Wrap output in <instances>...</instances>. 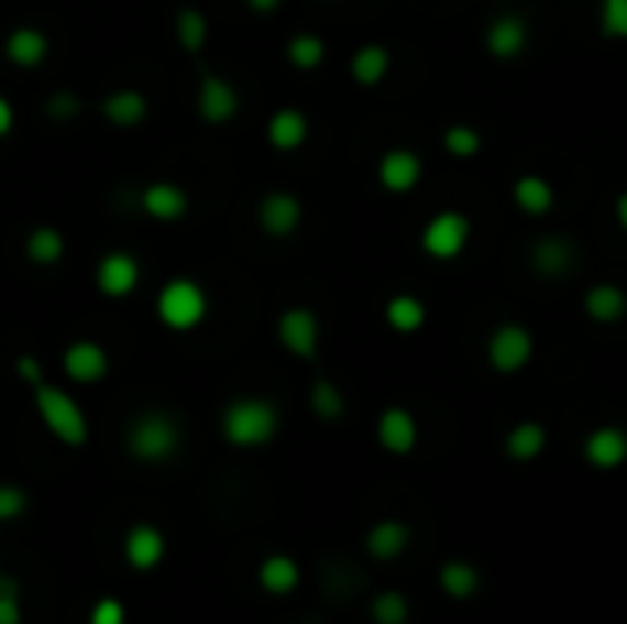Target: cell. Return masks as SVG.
I'll return each instance as SVG.
<instances>
[{"label": "cell", "instance_id": "6da1fadb", "mask_svg": "<svg viewBox=\"0 0 627 624\" xmlns=\"http://www.w3.org/2000/svg\"><path fill=\"white\" fill-rule=\"evenodd\" d=\"M275 430H279V415L268 401H235L231 408L224 412V437L231 445L239 448H257V445H268Z\"/></svg>", "mask_w": 627, "mask_h": 624}, {"label": "cell", "instance_id": "7a4b0ae2", "mask_svg": "<svg viewBox=\"0 0 627 624\" xmlns=\"http://www.w3.org/2000/svg\"><path fill=\"white\" fill-rule=\"evenodd\" d=\"M37 412H41V419L44 426L59 437L63 445H85L88 441V419H85V412L77 408V401L70 397V393H63V390H55L48 386V382H37Z\"/></svg>", "mask_w": 627, "mask_h": 624}, {"label": "cell", "instance_id": "3957f363", "mask_svg": "<svg viewBox=\"0 0 627 624\" xmlns=\"http://www.w3.org/2000/svg\"><path fill=\"white\" fill-rule=\"evenodd\" d=\"M176 445H180V430H176L169 415L162 412L140 415L129 430V452L136 459H147V463H158V459L173 456Z\"/></svg>", "mask_w": 627, "mask_h": 624}, {"label": "cell", "instance_id": "277c9868", "mask_svg": "<svg viewBox=\"0 0 627 624\" xmlns=\"http://www.w3.org/2000/svg\"><path fill=\"white\" fill-rule=\"evenodd\" d=\"M158 316L176 331H191L206 316V294L191 280L165 283V291L158 294Z\"/></svg>", "mask_w": 627, "mask_h": 624}, {"label": "cell", "instance_id": "5b68a950", "mask_svg": "<svg viewBox=\"0 0 627 624\" xmlns=\"http://www.w3.org/2000/svg\"><path fill=\"white\" fill-rule=\"evenodd\" d=\"M466 239H470V221H466V217L455 214V210H444V214H437L433 221L426 225V232H422V247H426L433 258L448 261V258L462 254V247H466Z\"/></svg>", "mask_w": 627, "mask_h": 624}, {"label": "cell", "instance_id": "8992f818", "mask_svg": "<svg viewBox=\"0 0 627 624\" xmlns=\"http://www.w3.org/2000/svg\"><path fill=\"white\" fill-rule=\"evenodd\" d=\"M488 360L495 371H521L532 360V335L517 324H503L488 342Z\"/></svg>", "mask_w": 627, "mask_h": 624}, {"label": "cell", "instance_id": "52a82bcc", "mask_svg": "<svg viewBox=\"0 0 627 624\" xmlns=\"http://www.w3.org/2000/svg\"><path fill=\"white\" fill-rule=\"evenodd\" d=\"M583 456H587V463L598 467V470L624 467V459H627V434L620 430V426H598V430L587 437V445H583Z\"/></svg>", "mask_w": 627, "mask_h": 624}, {"label": "cell", "instance_id": "ba28073f", "mask_svg": "<svg viewBox=\"0 0 627 624\" xmlns=\"http://www.w3.org/2000/svg\"><path fill=\"white\" fill-rule=\"evenodd\" d=\"M279 338H283V346L290 349L294 357H305V360L316 357V346H319V324H316V316L308 313V309L283 313Z\"/></svg>", "mask_w": 627, "mask_h": 624}, {"label": "cell", "instance_id": "9c48e42d", "mask_svg": "<svg viewBox=\"0 0 627 624\" xmlns=\"http://www.w3.org/2000/svg\"><path fill=\"white\" fill-rule=\"evenodd\" d=\"M378 441L385 452H393V456H407L415 448L418 441V426L411 419V412H404V408H389V412H382V419H378Z\"/></svg>", "mask_w": 627, "mask_h": 624}, {"label": "cell", "instance_id": "30bf717a", "mask_svg": "<svg viewBox=\"0 0 627 624\" xmlns=\"http://www.w3.org/2000/svg\"><path fill=\"white\" fill-rule=\"evenodd\" d=\"M239 111V96L224 78H206L202 89H198V114L213 125H224L231 114Z\"/></svg>", "mask_w": 627, "mask_h": 624}, {"label": "cell", "instance_id": "8fae6325", "mask_svg": "<svg viewBox=\"0 0 627 624\" xmlns=\"http://www.w3.org/2000/svg\"><path fill=\"white\" fill-rule=\"evenodd\" d=\"M165 555V540L154 525H132L125 536V558L132 569H154Z\"/></svg>", "mask_w": 627, "mask_h": 624}, {"label": "cell", "instance_id": "7c38bea8", "mask_svg": "<svg viewBox=\"0 0 627 624\" xmlns=\"http://www.w3.org/2000/svg\"><path fill=\"white\" fill-rule=\"evenodd\" d=\"M96 280H99V291L110 294V298H125V294L136 287L140 269L129 254H107L103 261H99Z\"/></svg>", "mask_w": 627, "mask_h": 624}, {"label": "cell", "instance_id": "4fadbf2b", "mask_svg": "<svg viewBox=\"0 0 627 624\" xmlns=\"http://www.w3.org/2000/svg\"><path fill=\"white\" fill-rule=\"evenodd\" d=\"M418 177H422V162H418V155H411V151H389L378 166L382 188L389 191H411Z\"/></svg>", "mask_w": 627, "mask_h": 624}, {"label": "cell", "instance_id": "5bb4252c", "mask_svg": "<svg viewBox=\"0 0 627 624\" xmlns=\"http://www.w3.org/2000/svg\"><path fill=\"white\" fill-rule=\"evenodd\" d=\"M63 368L74 382H99L107 375V353L96 342H74L66 349Z\"/></svg>", "mask_w": 627, "mask_h": 624}, {"label": "cell", "instance_id": "9a60e30c", "mask_svg": "<svg viewBox=\"0 0 627 624\" xmlns=\"http://www.w3.org/2000/svg\"><path fill=\"white\" fill-rule=\"evenodd\" d=\"M261 225L268 228L272 236H290L297 225H301V202L294 195L275 191L261 202Z\"/></svg>", "mask_w": 627, "mask_h": 624}, {"label": "cell", "instance_id": "2e32d148", "mask_svg": "<svg viewBox=\"0 0 627 624\" xmlns=\"http://www.w3.org/2000/svg\"><path fill=\"white\" fill-rule=\"evenodd\" d=\"M484 41H488V52H492V56L514 59L517 52L525 48L528 30H525V23H521V19H517V15H503V19H495V23L488 26V34H484Z\"/></svg>", "mask_w": 627, "mask_h": 624}, {"label": "cell", "instance_id": "e0dca14e", "mask_svg": "<svg viewBox=\"0 0 627 624\" xmlns=\"http://www.w3.org/2000/svg\"><path fill=\"white\" fill-rule=\"evenodd\" d=\"M407 540H411V529L404 522H378L367 533V551L389 562V558H400L407 551Z\"/></svg>", "mask_w": 627, "mask_h": 624}, {"label": "cell", "instance_id": "ac0fdd59", "mask_svg": "<svg viewBox=\"0 0 627 624\" xmlns=\"http://www.w3.org/2000/svg\"><path fill=\"white\" fill-rule=\"evenodd\" d=\"M143 210L158 217V221H176V217L187 214V195L176 184H151L143 191Z\"/></svg>", "mask_w": 627, "mask_h": 624}, {"label": "cell", "instance_id": "d6986e66", "mask_svg": "<svg viewBox=\"0 0 627 624\" xmlns=\"http://www.w3.org/2000/svg\"><path fill=\"white\" fill-rule=\"evenodd\" d=\"M257 580H261L264 591H272V595H286V591L297 588V580H301V569H297L294 558L272 555V558H264V562H261Z\"/></svg>", "mask_w": 627, "mask_h": 624}, {"label": "cell", "instance_id": "ffe728a7", "mask_svg": "<svg viewBox=\"0 0 627 624\" xmlns=\"http://www.w3.org/2000/svg\"><path fill=\"white\" fill-rule=\"evenodd\" d=\"M547 445V430L539 423H517L510 434H506V456L517 459V463H528L543 452Z\"/></svg>", "mask_w": 627, "mask_h": 624}, {"label": "cell", "instance_id": "44dd1931", "mask_svg": "<svg viewBox=\"0 0 627 624\" xmlns=\"http://www.w3.org/2000/svg\"><path fill=\"white\" fill-rule=\"evenodd\" d=\"M8 56L11 63H19V67H37V63L48 56V37H44L41 30L22 26L8 37Z\"/></svg>", "mask_w": 627, "mask_h": 624}, {"label": "cell", "instance_id": "7402d4cb", "mask_svg": "<svg viewBox=\"0 0 627 624\" xmlns=\"http://www.w3.org/2000/svg\"><path fill=\"white\" fill-rule=\"evenodd\" d=\"M305 136H308V122H305V114L301 111H279L268 122V140L279 151H294V147H301L305 144Z\"/></svg>", "mask_w": 627, "mask_h": 624}, {"label": "cell", "instance_id": "603a6c76", "mask_svg": "<svg viewBox=\"0 0 627 624\" xmlns=\"http://www.w3.org/2000/svg\"><path fill=\"white\" fill-rule=\"evenodd\" d=\"M587 313L598 324H616L627 313V294L613 283H602V287H591L587 294Z\"/></svg>", "mask_w": 627, "mask_h": 624}, {"label": "cell", "instance_id": "cb8c5ba5", "mask_svg": "<svg viewBox=\"0 0 627 624\" xmlns=\"http://www.w3.org/2000/svg\"><path fill=\"white\" fill-rule=\"evenodd\" d=\"M440 588H444V595H451V599H470V595H477L481 573L470 562H459L455 558V562L440 566Z\"/></svg>", "mask_w": 627, "mask_h": 624}, {"label": "cell", "instance_id": "d4e9b609", "mask_svg": "<svg viewBox=\"0 0 627 624\" xmlns=\"http://www.w3.org/2000/svg\"><path fill=\"white\" fill-rule=\"evenodd\" d=\"M103 114H107L114 125L132 129V125H140V122H143V114H147V100H143L140 92H132V89L114 92V96H107Z\"/></svg>", "mask_w": 627, "mask_h": 624}, {"label": "cell", "instance_id": "484cf974", "mask_svg": "<svg viewBox=\"0 0 627 624\" xmlns=\"http://www.w3.org/2000/svg\"><path fill=\"white\" fill-rule=\"evenodd\" d=\"M514 199H517V206H521L525 214L539 217V214H547L550 206H554V191H550V184L543 177H521L514 184Z\"/></svg>", "mask_w": 627, "mask_h": 624}, {"label": "cell", "instance_id": "4316f807", "mask_svg": "<svg viewBox=\"0 0 627 624\" xmlns=\"http://www.w3.org/2000/svg\"><path fill=\"white\" fill-rule=\"evenodd\" d=\"M385 70H389V52L382 45H367L352 56V78L360 85H378L385 78Z\"/></svg>", "mask_w": 627, "mask_h": 624}, {"label": "cell", "instance_id": "83f0119b", "mask_svg": "<svg viewBox=\"0 0 627 624\" xmlns=\"http://www.w3.org/2000/svg\"><path fill=\"white\" fill-rule=\"evenodd\" d=\"M572 261V247L565 239H543L536 250H532V265L543 272V276H561Z\"/></svg>", "mask_w": 627, "mask_h": 624}, {"label": "cell", "instance_id": "f1b7e54d", "mask_svg": "<svg viewBox=\"0 0 627 624\" xmlns=\"http://www.w3.org/2000/svg\"><path fill=\"white\" fill-rule=\"evenodd\" d=\"M385 316H389V324L396 327V331L411 335V331H418V327H422L426 309H422V302L411 298V294H400V298H393V302H389V309H385Z\"/></svg>", "mask_w": 627, "mask_h": 624}, {"label": "cell", "instance_id": "f546056e", "mask_svg": "<svg viewBox=\"0 0 627 624\" xmlns=\"http://www.w3.org/2000/svg\"><path fill=\"white\" fill-rule=\"evenodd\" d=\"M63 247L66 243L55 228H37V232H30V239H26V254L37 261V265H52V261H59Z\"/></svg>", "mask_w": 627, "mask_h": 624}, {"label": "cell", "instance_id": "4dcf8cb0", "mask_svg": "<svg viewBox=\"0 0 627 624\" xmlns=\"http://www.w3.org/2000/svg\"><path fill=\"white\" fill-rule=\"evenodd\" d=\"M206 34H209V26H206V15H198L195 8H184L180 15H176V41L187 48V52H198L206 45Z\"/></svg>", "mask_w": 627, "mask_h": 624}, {"label": "cell", "instance_id": "1f68e13d", "mask_svg": "<svg viewBox=\"0 0 627 624\" xmlns=\"http://www.w3.org/2000/svg\"><path fill=\"white\" fill-rule=\"evenodd\" d=\"M407 599L400 591H382V595H374L371 602V617L374 624H404L407 621Z\"/></svg>", "mask_w": 627, "mask_h": 624}, {"label": "cell", "instance_id": "d6a6232c", "mask_svg": "<svg viewBox=\"0 0 627 624\" xmlns=\"http://www.w3.org/2000/svg\"><path fill=\"white\" fill-rule=\"evenodd\" d=\"M323 41L312 37V34H301V37H294L290 41V48H286V56H290L294 67H301V70H316L319 63H323Z\"/></svg>", "mask_w": 627, "mask_h": 624}, {"label": "cell", "instance_id": "836d02e7", "mask_svg": "<svg viewBox=\"0 0 627 624\" xmlns=\"http://www.w3.org/2000/svg\"><path fill=\"white\" fill-rule=\"evenodd\" d=\"M312 412L319 415V419H341L345 401H341L334 382H316V386H312Z\"/></svg>", "mask_w": 627, "mask_h": 624}, {"label": "cell", "instance_id": "e575fe53", "mask_svg": "<svg viewBox=\"0 0 627 624\" xmlns=\"http://www.w3.org/2000/svg\"><path fill=\"white\" fill-rule=\"evenodd\" d=\"M444 147L451 151V155H459V158H473L481 151V133H477V129H470V125H455V129H448V133H444Z\"/></svg>", "mask_w": 627, "mask_h": 624}, {"label": "cell", "instance_id": "d590c367", "mask_svg": "<svg viewBox=\"0 0 627 624\" xmlns=\"http://www.w3.org/2000/svg\"><path fill=\"white\" fill-rule=\"evenodd\" d=\"M602 30L609 37H627V0H602Z\"/></svg>", "mask_w": 627, "mask_h": 624}, {"label": "cell", "instance_id": "8d00e7d4", "mask_svg": "<svg viewBox=\"0 0 627 624\" xmlns=\"http://www.w3.org/2000/svg\"><path fill=\"white\" fill-rule=\"evenodd\" d=\"M22 621V606L15 595V584L8 577H0V624H19Z\"/></svg>", "mask_w": 627, "mask_h": 624}, {"label": "cell", "instance_id": "74e56055", "mask_svg": "<svg viewBox=\"0 0 627 624\" xmlns=\"http://www.w3.org/2000/svg\"><path fill=\"white\" fill-rule=\"evenodd\" d=\"M26 511V492L15 485H0V522H15Z\"/></svg>", "mask_w": 627, "mask_h": 624}, {"label": "cell", "instance_id": "f35d334b", "mask_svg": "<svg viewBox=\"0 0 627 624\" xmlns=\"http://www.w3.org/2000/svg\"><path fill=\"white\" fill-rule=\"evenodd\" d=\"M88 624H125V606L118 599H99L88 613Z\"/></svg>", "mask_w": 627, "mask_h": 624}, {"label": "cell", "instance_id": "ab89813d", "mask_svg": "<svg viewBox=\"0 0 627 624\" xmlns=\"http://www.w3.org/2000/svg\"><path fill=\"white\" fill-rule=\"evenodd\" d=\"M48 111L55 114V118H70L74 111H77V100H74V96H55V100L48 103Z\"/></svg>", "mask_w": 627, "mask_h": 624}, {"label": "cell", "instance_id": "60d3db41", "mask_svg": "<svg viewBox=\"0 0 627 624\" xmlns=\"http://www.w3.org/2000/svg\"><path fill=\"white\" fill-rule=\"evenodd\" d=\"M19 375L26 379L30 386H37V382H41V364H37L33 357H22V360H19Z\"/></svg>", "mask_w": 627, "mask_h": 624}, {"label": "cell", "instance_id": "b9f144b4", "mask_svg": "<svg viewBox=\"0 0 627 624\" xmlns=\"http://www.w3.org/2000/svg\"><path fill=\"white\" fill-rule=\"evenodd\" d=\"M11 122H15V111H11V103L4 100V96H0V136L8 133Z\"/></svg>", "mask_w": 627, "mask_h": 624}, {"label": "cell", "instance_id": "7bdbcfd3", "mask_svg": "<svg viewBox=\"0 0 627 624\" xmlns=\"http://www.w3.org/2000/svg\"><path fill=\"white\" fill-rule=\"evenodd\" d=\"M279 4H283V0H250L253 12H275Z\"/></svg>", "mask_w": 627, "mask_h": 624}, {"label": "cell", "instance_id": "ee69618b", "mask_svg": "<svg viewBox=\"0 0 627 624\" xmlns=\"http://www.w3.org/2000/svg\"><path fill=\"white\" fill-rule=\"evenodd\" d=\"M616 217H620V225L627 228V195H620V199H616Z\"/></svg>", "mask_w": 627, "mask_h": 624}]
</instances>
